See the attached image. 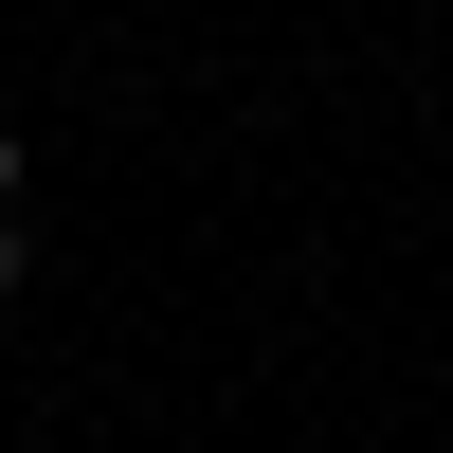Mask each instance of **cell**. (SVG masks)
<instances>
[{"mask_svg": "<svg viewBox=\"0 0 453 453\" xmlns=\"http://www.w3.org/2000/svg\"><path fill=\"white\" fill-rule=\"evenodd\" d=\"M0 200H19V127H0Z\"/></svg>", "mask_w": 453, "mask_h": 453, "instance_id": "6da1fadb", "label": "cell"}, {"mask_svg": "<svg viewBox=\"0 0 453 453\" xmlns=\"http://www.w3.org/2000/svg\"><path fill=\"white\" fill-rule=\"evenodd\" d=\"M0 290H19V236H0Z\"/></svg>", "mask_w": 453, "mask_h": 453, "instance_id": "7a4b0ae2", "label": "cell"}]
</instances>
